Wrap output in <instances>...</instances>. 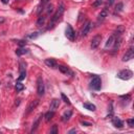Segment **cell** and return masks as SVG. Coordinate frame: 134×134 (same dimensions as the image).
Instances as JSON below:
<instances>
[{"label": "cell", "instance_id": "19", "mask_svg": "<svg viewBox=\"0 0 134 134\" xmlns=\"http://www.w3.org/2000/svg\"><path fill=\"white\" fill-rule=\"evenodd\" d=\"M44 62H45V64L48 67H50V68H56V67H57V62L53 59H50V58H49V59H46Z\"/></svg>", "mask_w": 134, "mask_h": 134}, {"label": "cell", "instance_id": "6", "mask_svg": "<svg viewBox=\"0 0 134 134\" xmlns=\"http://www.w3.org/2000/svg\"><path fill=\"white\" fill-rule=\"evenodd\" d=\"M39 103H40V101L39 100H34V101H32L28 104V106H27V108H26V111H25V113H24V115L25 116H27V115L29 114V113H32L33 111L37 108V106L39 105Z\"/></svg>", "mask_w": 134, "mask_h": 134}, {"label": "cell", "instance_id": "18", "mask_svg": "<svg viewBox=\"0 0 134 134\" xmlns=\"http://www.w3.org/2000/svg\"><path fill=\"white\" fill-rule=\"evenodd\" d=\"M71 115H72V111H71V110H67V111H65L64 114L62 115V120H63V122H67V120H69V119H70Z\"/></svg>", "mask_w": 134, "mask_h": 134}, {"label": "cell", "instance_id": "34", "mask_svg": "<svg viewBox=\"0 0 134 134\" xmlns=\"http://www.w3.org/2000/svg\"><path fill=\"white\" fill-rule=\"evenodd\" d=\"M81 124L83 125V126H86V127H90V126H92V124H91V123L85 122V120H82V122H81Z\"/></svg>", "mask_w": 134, "mask_h": 134}, {"label": "cell", "instance_id": "21", "mask_svg": "<svg viewBox=\"0 0 134 134\" xmlns=\"http://www.w3.org/2000/svg\"><path fill=\"white\" fill-rule=\"evenodd\" d=\"M114 40H115V36H114V35H111L110 37H109V39L107 40V42H106V44H105V47H106V48L111 47V46L113 45V43H114Z\"/></svg>", "mask_w": 134, "mask_h": 134}, {"label": "cell", "instance_id": "24", "mask_svg": "<svg viewBox=\"0 0 134 134\" xmlns=\"http://www.w3.org/2000/svg\"><path fill=\"white\" fill-rule=\"evenodd\" d=\"M123 7H124V3L123 2H118L116 5H115V10H114V14H118L123 11Z\"/></svg>", "mask_w": 134, "mask_h": 134}, {"label": "cell", "instance_id": "12", "mask_svg": "<svg viewBox=\"0 0 134 134\" xmlns=\"http://www.w3.org/2000/svg\"><path fill=\"white\" fill-rule=\"evenodd\" d=\"M108 14H109L108 10H107V8H104V10H103L99 14V17H97V22H99V23H100V22H103L107 17H108Z\"/></svg>", "mask_w": 134, "mask_h": 134}, {"label": "cell", "instance_id": "37", "mask_svg": "<svg viewBox=\"0 0 134 134\" xmlns=\"http://www.w3.org/2000/svg\"><path fill=\"white\" fill-rule=\"evenodd\" d=\"M75 132H77V130H75V129H72V130H70L68 133H69V134H71V133H75Z\"/></svg>", "mask_w": 134, "mask_h": 134}, {"label": "cell", "instance_id": "7", "mask_svg": "<svg viewBox=\"0 0 134 134\" xmlns=\"http://www.w3.org/2000/svg\"><path fill=\"white\" fill-rule=\"evenodd\" d=\"M101 41H102V36L101 35H96L94 37L92 38L91 40V48L92 49H95V48L99 47V45L101 44Z\"/></svg>", "mask_w": 134, "mask_h": 134}, {"label": "cell", "instance_id": "38", "mask_svg": "<svg viewBox=\"0 0 134 134\" xmlns=\"http://www.w3.org/2000/svg\"><path fill=\"white\" fill-rule=\"evenodd\" d=\"M1 1H2L3 4H7L8 3V0H1Z\"/></svg>", "mask_w": 134, "mask_h": 134}, {"label": "cell", "instance_id": "23", "mask_svg": "<svg viewBox=\"0 0 134 134\" xmlns=\"http://www.w3.org/2000/svg\"><path fill=\"white\" fill-rule=\"evenodd\" d=\"M28 52V49H26V48L24 47H19V48H17L16 49V55L17 56H22V55H25V53H27Z\"/></svg>", "mask_w": 134, "mask_h": 134}, {"label": "cell", "instance_id": "16", "mask_svg": "<svg viewBox=\"0 0 134 134\" xmlns=\"http://www.w3.org/2000/svg\"><path fill=\"white\" fill-rule=\"evenodd\" d=\"M59 70L61 71L62 73H64V74H71V75H73V72L68 68V67H66V66L60 65L59 66Z\"/></svg>", "mask_w": 134, "mask_h": 134}, {"label": "cell", "instance_id": "5", "mask_svg": "<svg viewBox=\"0 0 134 134\" xmlns=\"http://www.w3.org/2000/svg\"><path fill=\"white\" fill-rule=\"evenodd\" d=\"M65 36L67 37V39H69L70 41H74L75 39V32L72 28V26L70 24H67V27L65 29Z\"/></svg>", "mask_w": 134, "mask_h": 134}, {"label": "cell", "instance_id": "36", "mask_svg": "<svg viewBox=\"0 0 134 134\" xmlns=\"http://www.w3.org/2000/svg\"><path fill=\"white\" fill-rule=\"evenodd\" d=\"M114 1H115V0H108V1H107V5H108V6L112 5V4L114 3Z\"/></svg>", "mask_w": 134, "mask_h": 134}, {"label": "cell", "instance_id": "35", "mask_svg": "<svg viewBox=\"0 0 134 134\" xmlns=\"http://www.w3.org/2000/svg\"><path fill=\"white\" fill-rule=\"evenodd\" d=\"M119 99L122 100H130V94H127V95H120Z\"/></svg>", "mask_w": 134, "mask_h": 134}, {"label": "cell", "instance_id": "9", "mask_svg": "<svg viewBox=\"0 0 134 134\" xmlns=\"http://www.w3.org/2000/svg\"><path fill=\"white\" fill-rule=\"evenodd\" d=\"M90 29H91V22L90 21H87L86 23L84 24L83 26V28H82V37H86V36L89 34V32H90Z\"/></svg>", "mask_w": 134, "mask_h": 134}, {"label": "cell", "instance_id": "27", "mask_svg": "<svg viewBox=\"0 0 134 134\" xmlns=\"http://www.w3.org/2000/svg\"><path fill=\"white\" fill-rule=\"evenodd\" d=\"M26 77V70H21L20 71V75H19V78H18V81L21 82V81H23V80L25 79Z\"/></svg>", "mask_w": 134, "mask_h": 134}, {"label": "cell", "instance_id": "26", "mask_svg": "<svg viewBox=\"0 0 134 134\" xmlns=\"http://www.w3.org/2000/svg\"><path fill=\"white\" fill-rule=\"evenodd\" d=\"M15 89H16V91H17V92H20V91H22V90H23V89H24V85L22 84L21 82H19V81H18V82L16 83Z\"/></svg>", "mask_w": 134, "mask_h": 134}, {"label": "cell", "instance_id": "3", "mask_svg": "<svg viewBox=\"0 0 134 134\" xmlns=\"http://www.w3.org/2000/svg\"><path fill=\"white\" fill-rule=\"evenodd\" d=\"M132 77H133V72L129 69H123L117 73V78L120 80H124V81H128Z\"/></svg>", "mask_w": 134, "mask_h": 134}, {"label": "cell", "instance_id": "20", "mask_svg": "<svg viewBox=\"0 0 134 134\" xmlns=\"http://www.w3.org/2000/svg\"><path fill=\"white\" fill-rule=\"evenodd\" d=\"M83 106H84L85 109H87V110H89V111H95V110H96L95 105H93L92 103H84Z\"/></svg>", "mask_w": 134, "mask_h": 134}, {"label": "cell", "instance_id": "28", "mask_svg": "<svg viewBox=\"0 0 134 134\" xmlns=\"http://www.w3.org/2000/svg\"><path fill=\"white\" fill-rule=\"evenodd\" d=\"M61 97H62V100H63L67 105H70V104H71L70 101H69V99H68V97H67V96L64 94V93H61Z\"/></svg>", "mask_w": 134, "mask_h": 134}, {"label": "cell", "instance_id": "30", "mask_svg": "<svg viewBox=\"0 0 134 134\" xmlns=\"http://www.w3.org/2000/svg\"><path fill=\"white\" fill-rule=\"evenodd\" d=\"M102 3H103V0H95V1L93 2V4H92V5L94 6V7H97V6H100Z\"/></svg>", "mask_w": 134, "mask_h": 134}, {"label": "cell", "instance_id": "32", "mask_svg": "<svg viewBox=\"0 0 134 134\" xmlns=\"http://www.w3.org/2000/svg\"><path fill=\"white\" fill-rule=\"evenodd\" d=\"M127 123H128V125H129V127H130V128H133V127H134V119H133V118H129V119L127 120Z\"/></svg>", "mask_w": 134, "mask_h": 134}, {"label": "cell", "instance_id": "22", "mask_svg": "<svg viewBox=\"0 0 134 134\" xmlns=\"http://www.w3.org/2000/svg\"><path fill=\"white\" fill-rule=\"evenodd\" d=\"M45 20H46V17L40 16V17L38 18L37 22H36V25H37L38 27H41V26H43L44 24H45Z\"/></svg>", "mask_w": 134, "mask_h": 134}, {"label": "cell", "instance_id": "33", "mask_svg": "<svg viewBox=\"0 0 134 134\" xmlns=\"http://www.w3.org/2000/svg\"><path fill=\"white\" fill-rule=\"evenodd\" d=\"M39 36V33H33V34H30L28 35V38L29 39H36Z\"/></svg>", "mask_w": 134, "mask_h": 134}, {"label": "cell", "instance_id": "10", "mask_svg": "<svg viewBox=\"0 0 134 134\" xmlns=\"http://www.w3.org/2000/svg\"><path fill=\"white\" fill-rule=\"evenodd\" d=\"M42 117H43V114H42V113H40L38 116H37V118L35 119V122H34V124H33V127H32V130H30V133H34V132L38 129V127H39L40 122H41Z\"/></svg>", "mask_w": 134, "mask_h": 134}, {"label": "cell", "instance_id": "2", "mask_svg": "<svg viewBox=\"0 0 134 134\" xmlns=\"http://www.w3.org/2000/svg\"><path fill=\"white\" fill-rule=\"evenodd\" d=\"M90 88L93 89V90H96V91H99L102 88V80L99 75H94V77H93V79L90 82Z\"/></svg>", "mask_w": 134, "mask_h": 134}, {"label": "cell", "instance_id": "14", "mask_svg": "<svg viewBox=\"0 0 134 134\" xmlns=\"http://www.w3.org/2000/svg\"><path fill=\"white\" fill-rule=\"evenodd\" d=\"M112 125L115 128L120 129V128L124 127V122L120 118H118V117H113L112 118Z\"/></svg>", "mask_w": 134, "mask_h": 134}, {"label": "cell", "instance_id": "29", "mask_svg": "<svg viewBox=\"0 0 134 134\" xmlns=\"http://www.w3.org/2000/svg\"><path fill=\"white\" fill-rule=\"evenodd\" d=\"M16 42L18 43V45H19L20 47H23V46L26 45V41H24V40H17Z\"/></svg>", "mask_w": 134, "mask_h": 134}, {"label": "cell", "instance_id": "13", "mask_svg": "<svg viewBox=\"0 0 134 134\" xmlns=\"http://www.w3.org/2000/svg\"><path fill=\"white\" fill-rule=\"evenodd\" d=\"M60 104H61V100L59 99H53L50 103V107H49V109L51 111H56L58 108L60 107Z\"/></svg>", "mask_w": 134, "mask_h": 134}, {"label": "cell", "instance_id": "4", "mask_svg": "<svg viewBox=\"0 0 134 134\" xmlns=\"http://www.w3.org/2000/svg\"><path fill=\"white\" fill-rule=\"evenodd\" d=\"M37 92L40 96H42L45 92V87H44V82L42 77H38L37 79Z\"/></svg>", "mask_w": 134, "mask_h": 134}, {"label": "cell", "instance_id": "11", "mask_svg": "<svg viewBox=\"0 0 134 134\" xmlns=\"http://www.w3.org/2000/svg\"><path fill=\"white\" fill-rule=\"evenodd\" d=\"M49 3V0H41L38 5V10H37V14L40 15L41 14V12L44 11V8H45V6L47 5V4Z\"/></svg>", "mask_w": 134, "mask_h": 134}, {"label": "cell", "instance_id": "15", "mask_svg": "<svg viewBox=\"0 0 134 134\" xmlns=\"http://www.w3.org/2000/svg\"><path fill=\"white\" fill-rule=\"evenodd\" d=\"M53 115H55V111H51V110H49V111H48V112H46L45 114L43 115V117H44V120H45L46 123H49L50 120L52 119Z\"/></svg>", "mask_w": 134, "mask_h": 134}, {"label": "cell", "instance_id": "1", "mask_svg": "<svg viewBox=\"0 0 134 134\" xmlns=\"http://www.w3.org/2000/svg\"><path fill=\"white\" fill-rule=\"evenodd\" d=\"M64 11H65V6L63 3H60L59 4V7H58L57 12L53 14V16L51 17V19L48 23V26H47V29H52L53 27L56 26V24L59 22L61 19H62V16L64 14Z\"/></svg>", "mask_w": 134, "mask_h": 134}, {"label": "cell", "instance_id": "17", "mask_svg": "<svg viewBox=\"0 0 134 134\" xmlns=\"http://www.w3.org/2000/svg\"><path fill=\"white\" fill-rule=\"evenodd\" d=\"M125 33V27L123 25H119V26H117V28L115 29V32H114V36L115 37H122V35Z\"/></svg>", "mask_w": 134, "mask_h": 134}, {"label": "cell", "instance_id": "25", "mask_svg": "<svg viewBox=\"0 0 134 134\" xmlns=\"http://www.w3.org/2000/svg\"><path fill=\"white\" fill-rule=\"evenodd\" d=\"M44 10L46 11V15H47V16H49L51 13L53 12V5H52V4H49V3H48L47 5H46V7L44 8Z\"/></svg>", "mask_w": 134, "mask_h": 134}, {"label": "cell", "instance_id": "31", "mask_svg": "<svg viewBox=\"0 0 134 134\" xmlns=\"http://www.w3.org/2000/svg\"><path fill=\"white\" fill-rule=\"evenodd\" d=\"M50 133L51 134H57L58 133V126H57V125H53V126H52V129L50 130Z\"/></svg>", "mask_w": 134, "mask_h": 134}, {"label": "cell", "instance_id": "8", "mask_svg": "<svg viewBox=\"0 0 134 134\" xmlns=\"http://www.w3.org/2000/svg\"><path fill=\"white\" fill-rule=\"evenodd\" d=\"M133 57H134V48H133V46H131L129 49L126 51V53L123 56V61L124 62H126V61H129V60H131V59H133Z\"/></svg>", "mask_w": 134, "mask_h": 134}]
</instances>
